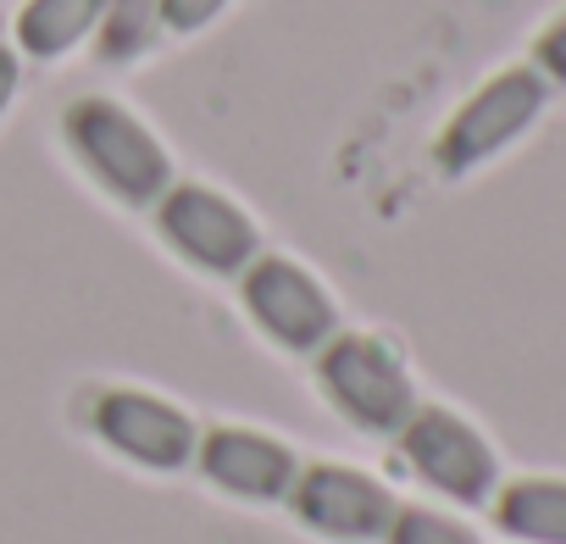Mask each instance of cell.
Segmentation results:
<instances>
[{
    "label": "cell",
    "mask_w": 566,
    "mask_h": 544,
    "mask_svg": "<svg viewBox=\"0 0 566 544\" xmlns=\"http://www.w3.org/2000/svg\"><path fill=\"white\" fill-rule=\"evenodd\" d=\"M533 67L544 73V84H566V12H555L538 40H533Z\"/></svg>",
    "instance_id": "5bb4252c"
},
{
    "label": "cell",
    "mask_w": 566,
    "mask_h": 544,
    "mask_svg": "<svg viewBox=\"0 0 566 544\" xmlns=\"http://www.w3.org/2000/svg\"><path fill=\"white\" fill-rule=\"evenodd\" d=\"M406 467L417 483H428L450 505H489L500 489V456L494 444L450 406H417L411 422L395 433Z\"/></svg>",
    "instance_id": "277c9868"
},
{
    "label": "cell",
    "mask_w": 566,
    "mask_h": 544,
    "mask_svg": "<svg viewBox=\"0 0 566 544\" xmlns=\"http://www.w3.org/2000/svg\"><path fill=\"white\" fill-rule=\"evenodd\" d=\"M195 467L206 472L211 489H222L233 500H283L290 483H295V472H301V456L283 439L261 433V428L222 422V428L200 433Z\"/></svg>",
    "instance_id": "9c48e42d"
},
{
    "label": "cell",
    "mask_w": 566,
    "mask_h": 544,
    "mask_svg": "<svg viewBox=\"0 0 566 544\" xmlns=\"http://www.w3.org/2000/svg\"><path fill=\"white\" fill-rule=\"evenodd\" d=\"M156 40H161V0H106L95 29V51L106 62H134Z\"/></svg>",
    "instance_id": "7c38bea8"
},
{
    "label": "cell",
    "mask_w": 566,
    "mask_h": 544,
    "mask_svg": "<svg viewBox=\"0 0 566 544\" xmlns=\"http://www.w3.org/2000/svg\"><path fill=\"white\" fill-rule=\"evenodd\" d=\"M489 511L516 544H566V478H511L494 489Z\"/></svg>",
    "instance_id": "30bf717a"
},
{
    "label": "cell",
    "mask_w": 566,
    "mask_h": 544,
    "mask_svg": "<svg viewBox=\"0 0 566 544\" xmlns=\"http://www.w3.org/2000/svg\"><path fill=\"white\" fill-rule=\"evenodd\" d=\"M239 301L250 323L290 356H317L339 334V306L323 290L317 272H306L290 255H255L239 272Z\"/></svg>",
    "instance_id": "5b68a950"
},
{
    "label": "cell",
    "mask_w": 566,
    "mask_h": 544,
    "mask_svg": "<svg viewBox=\"0 0 566 544\" xmlns=\"http://www.w3.org/2000/svg\"><path fill=\"white\" fill-rule=\"evenodd\" d=\"M156 228L189 266L211 279H239L261 255V228L250 222V211L211 184H172L156 200Z\"/></svg>",
    "instance_id": "8992f818"
},
{
    "label": "cell",
    "mask_w": 566,
    "mask_h": 544,
    "mask_svg": "<svg viewBox=\"0 0 566 544\" xmlns=\"http://www.w3.org/2000/svg\"><path fill=\"white\" fill-rule=\"evenodd\" d=\"M544 106H549V84H544V73H538L533 62L500 67V73L483 79V84L455 106V117L444 123V134H439V145H433L439 172L461 178V172L494 161L505 145H516V139L538 123Z\"/></svg>",
    "instance_id": "3957f363"
},
{
    "label": "cell",
    "mask_w": 566,
    "mask_h": 544,
    "mask_svg": "<svg viewBox=\"0 0 566 544\" xmlns=\"http://www.w3.org/2000/svg\"><path fill=\"white\" fill-rule=\"evenodd\" d=\"M222 7H228V0H161V29H167V34H195V29H206Z\"/></svg>",
    "instance_id": "9a60e30c"
},
{
    "label": "cell",
    "mask_w": 566,
    "mask_h": 544,
    "mask_svg": "<svg viewBox=\"0 0 566 544\" xmlns=\"http://www.w3.org/2000/svg\"><path fill=\"white\" fill-rule=\"evenodd\" d=\"M90 428L101 433L106 450H117L145 472H178L195 461L200 444L195 417L150 389H101L90 406Z\"/></svg>",
    "instance_id": "ba28073f"
},
{
    "label": "cell",
    "mask_w": 566,
    "mask_h": 544,
    "mask_svg": "<svg viewBox=\"0 0 566 544\" xmlns=\"http://www.w3.org/2000/svg\"><path fill=\"white\" fill-rule=\"evenodd\" d=\"M384 544H483V538H478L461 516H450V511L400 505L395 522H389V533H384Z\"/></svg>",
    "instance_id": "4fadbf2b"
},
{
    "label": "cell",
    "mask_w": 566,
    "mask_h": 544,
    "mask_svg": "<svg viewBox=\"0 0 566 544\" xmlns=\"http://www.w3.org/2000/svg\"><path fill=\"white\" fill-rule=\"evenodd\" d=\"M18 51L12 45H0V117H7V106H12V95H18Z\"/></svg>",
    "instance_id": "2e32d148"
},
{
    "label": "cell",
    "mask_w": 566,
    "mask_h": 544,
    "mask_svg": "<svg viewBox=\"0 0 566 544\" xmlns=\"http://www.w3.org/2000/svg\"><path fill=\"white\" fill-rule=\"evenodd\" d=\"M106 0H23L18 12V45L40 62H56L67 51H78L84 40H95Z\"/></svg>",
    "instance_id": "8fae6325"
},
{
    "label": "cell",
    "mask_w": 566,
    "mask_h": 544,
    "mask_svg": "<svg viewBox=\"0 0 566 544\" xmlns=\"http://www.w3.org/2000/svg\"><path fill=\"white\" fill-rule=\"evenodd\" d=\"M317 384L328 395V406L361 428V433H378V439H395L411 411L422 406L417 400V384L406 373V362L395 356V345H384L378 334H334L323 351H317Z\"/></svg>",
    "instance_id": "7a4b0ae2"
},
{
    "label": "cell",
    "mask_w": 566,
    "mask_h": 544,
    "mask_svg": "<svg viewBox=\"0 0 566 544\" xmlns=\"http://www.w3.org/2000/svg\"><path fill=\"white\" fill-rule=\"evenodd\" d=\"M67 150L78 156V167L123 206H156L172 189V156L167 145L117 101L106 95H84L67 106L62 117Z\"/></svg>",
    "instance_id": "6da1fadb"
},
{
    "label": "cell",
    "mask_w": 566,
    "mask_h": 544,
    "mask_svg": "<svg viewBox=\"0 0 566 544\" xmlns=\"http://www.w3.org/2000/svg\"><path fill=\"white\" fill-rule=\"evenodd\" d=\"M290 511L301 527L323 533V538H345V544H367V538H384L400 500L389 494V483H378L373 472L361 467H345V461H312L295 472L290 483Z\"/></svg>",
    "instance_id": "52a82bcc"
}]
</instances>
